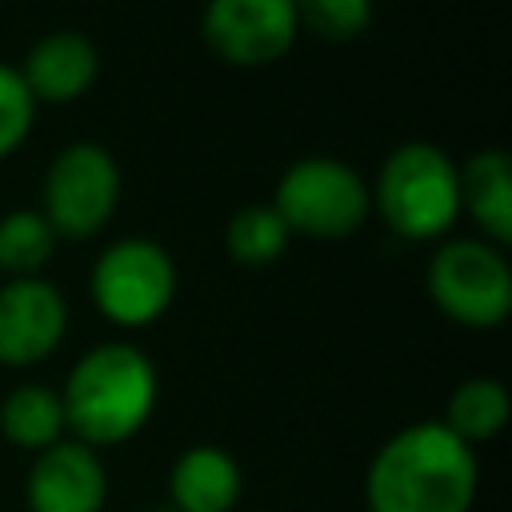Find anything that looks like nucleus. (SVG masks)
Here are the masks:
<instances>
[{"label":"nucleus","instance_id":"1","mask_svg":"<svg viewBox=\"0 0 512 512\" xmlns=\"http://www.w3.org/2000/svg\"><path fill=\"white\" fill-rule=\"evenodd\" d=\"M476 452L440 420L392 432L364 476L368 512H468L476 500Z\"/></svg>","mask_w":512,"mask_h":512},{"label":"nucleus","instance_id":"2","mask_svg":"<svg viewBox=\"0 0 512 512\" xmlns=\"http://www.w3.org/2000/svg\"><path fill=\"white\" fill-rule=\"evenodd\" d=\"M60 404L64 424L80 444H124L148 424L156 408V368L132 344H96L72 364Z\"/></svg>","mask_w":512,"mask_h":512},{"label":"nucleus","instance_id":"3","mask_svg":"<svg viewBox=\"0 0 512 512\" xmlns=\"http://www.w3.org/2000/svg\"><path fill=\"white\" fill-rule=\"evenodd\" d=\"M384 224L404 240H436L460 216V176L448 152L436 144L412 140L400 144L368 192Z\"/></svg>","mask_w":512,"mask_h":512},{"label":"nucleus","instance_id":"4","mask_svg":"<svg viewBox=\"0 0 512 512\" xmlns=\"http://www.w3.org/2000/svg\"><path fill=\"white\" fill-rule=\"evenodd\" d=\"M272 208L288 232H300L312 240H340L368 220L372 196H368V184L344 160L304 156L276 180Z\"/></svg>","mask_w":512,"mask_h":512},{"label":"nucleus","instance_id":"5","mask_svg":"<svg viewBox=\"0 0 512 512\" xmlns=\"http://www.w3.org/2000/svg\"><path fill=\"white\" fill-rule=\"evenodd\" d=\"M432 304L464 328H496L512 312V268L484 240H448L428 260Z\"/></svg>","mask_w":512,"mask_h":512},{"label":"nucleus","instance_id":"6","mask_svg":"<svg viewBox=\"0 0 512 512\" xmlns=\"http://www.w3.org/2000/svg\"><path fill=\"white\" fill-rule=\"evenodd\" d=\"M92 300L120 328H144L160 320L176 296V264L172 256L144 236L116 240L92 264Z\"/></svg>","mask_w":512,"mask_h":512},{"label":"nucleus","instance_id":"7","mask_svg":"<svg viewBox=\"0 0 512 512\" xmlns=\"http://www.w3.org/2000/svg\"><path fill=\"white\" fill-rule=\"evenodd\" d=\"M120 200V168L100 144H68L56 152L44 176V220L56 236L88 240L96 236Z\"/></svg>","mask_w":512,"mask_h":512},{"label":"nucleus","instance_id":"8","mask_svg":"<svg viewBox=\"0 0 512 512\" xmlns=\"http://www.w3.org/2000/svg\"><path fill=\"white\" fill-rule=\"evenodd\" d=\"M204 44L236 68H260L280 60L296 40L292 0H208Z\"/></svg>","mask_w":512,"mask_h":512},{"label":"nucleus","instance_id":"9","mask_svg":"<svg viewBox=\"0 0 512 512\" xmlns=\"http://www.w3.org/2000/svg\"><path fill=\"white\" fill-rule=\"evenodd\" d=\"M68 328L64 296L40 276H16L0 288V364L32 368L56 352Z\"/></svg>","mask_w":512,"mask_h":512},{"label":"nucleus","instance_id":"10","mask_svg":"<svg viewBox=\"0 0 512 512\" xmlns=\"http://www.w3.org/2000/svg\"><path fill=\"white\" fill-rule=\"evenodd\" d=\"M108 496V476L96 448L80 440H60L36 452L24 480L28 512H100Z\"/></svg>","mask_w":512,"mask_h":512},{"label":"nucleus","instance_id":"11","mask_svg":"<svg viewBox=\"0 0 512 512\" xmlns=\"http://www.w3.org/2000/svg\"><path fill=\"white\" fill-rule=\"evenodd\" d=\"M20 76L36 104H68L100 76V52L84 32H48L28 48Z\"/></svg>","mask_w":512,"mask_h":512},{"label":"nucleus","instance_id":"12","mask_svg":"<svg viewBox=\"0 0 512 512\" xmlns=\"http://www.w3.org/2000/svg\"><path fill=\"white\" fill-rule=\"evenodd\" d=\"M244 492L240 464L216 444H192L168 472V496L180 512H232Z\"/></svg>","mask_w":512,"mask_h":512},{"label":"nucleus","instance_id":"13","mask_svg":"<svg viewBox=\"0 0 512 512\" xmlns=\"http://www.w3.org/2000/svg\"><path fill=\"white\" fill-rule=\"evenodd\" d=\"M460 176V208H468V216L480 224V232L496 244L512 240V172H508V156L500 148H484L472 152L464 160V168H456Z\"/></svg>","mask_w":512,"mask_h":512},{"label":"nucleus","instance_id":"14","mask_svg":"<svg viewBox=\"0 0 512 512\" xmlns=\"http://www.w3.org/2000/svg\"><path fill=\"white\" fill-rule=\"evenodd\" d=\"M64 404L48 384H20L0 404V432L8 444L44 452L64 440Z\"/></svg>","mask_w":512,"mask_h":512},{"label":"nucleus","instance_id":"15","mask_svg":"<svg viewBox=\"0 0 512 512\" xmlns=\"http://www.w3.org/2000/svg\"><path fill=\"white\" fill-rule=\"evenodd\" d=\"M508 412H512V400H508V388L492 376H472L464 380L452 396H448V412H444V428L452 436H460L468 448L484 444V440H496L508 424Z\"/></svg>","mask_w":512,"mask_h":512},{"label":"nucleus","instance_id":"16","mask_svg":"<svg viewBox=\"0 0 512 512\" xmlns=\"http://www.w3.org/2000/svg\"><path fill=\"white\" fill-rule=\"evenodd\" d=\"M56 252V232L44 220V212L16 208L0 216V268L16 276H36Z\"/></svg>","mask_w":512,"mask_h":512},{"label":"nucleus","instance_id":"17","mask_svg":"<svg viewBox=\"0 0 512 512\" xmlns=\"http://www.w3.org/2000/svg\"><path fill=\"white\" fill-rule=\"evenodd\" d=\"M288 228L284 220L276 216L272 204H248L240 208L232 220H228V232H224V244L232 252L236 264H248V268H264L272 260H280V252L288 248Z\"/></svg>","mask_w":512,"mask_h":512},{"label":"nucleus","instance_id":"18","mask_svg":"<svg viewBox=\"0 0 512 512\" xmlns=\"http://www.w3.org/2000/svg\"><path fill=\"white\" fill-rule=\"evenodd\" d=\"M296 28H308L320 40L344 44L372 24V0H292Z\"/></svg>","mask_w":512,"mask_h":512},{"label":"nucleus","instance_id":"19","mask_svg":"<svg viewBox=\"0 0 512 512\" xmlns=\"http://www.w3.org/2000/svg\"><path fill=\"white\" fill-rule=\"evenodd\" d=\"M36 120V100L20 76V68L0 64V160L24 144Z\"/></svg>","mask_w":512,"mask_h":512}]
</instances>
